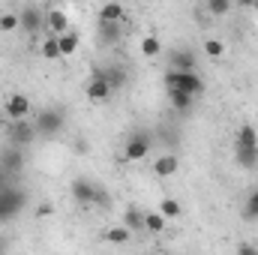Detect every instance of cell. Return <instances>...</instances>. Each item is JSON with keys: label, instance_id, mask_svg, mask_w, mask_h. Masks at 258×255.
<instances>
[{"label": "cell", "instance_id": "28", "mask_svg": "<svg viewBox=\"0 0 258 255\" xmlns=\"http://www.w3.org/2000/svg\"><path fill=\"white\" fill-rule=\"evenodd\" d=\"M42 57H45V60H57V57H60V48H57V36H48V39L42 42Z\"/></svg>", "mask_w": 258, "mask_h": 255}, {"label": "cell", "instance_id": "26", "mask_svg": "<svg viewBox=\"0 0 258 255\" xmlns=\"http://www.w3.org/2000/svg\"><path fill=\"white\" fill-rule=\"evenodd\" d=\"M21 21H18V12H0V33H12L18 30Z\"/></svg>", "mask_w": 258, "mask_h": 255}, {"label": "cell", "instance_id": "16", "mask_svg": "<svg viewBox=\"0 0 258 255\" xmlns=\"http://www.w3.org/2000/svg\"><path fill=\"white\" fill-rule=\"evenodd\" d=\"M102 240L105 243H111V246H123L132 240V231H129L126 225H111V228H105L102 231Z\"/></svg>", "mask_w": 258, "mask_h": 255}, {"label": "cell", "instance_id": "24", "mask_svg": "<svg viewBox=\"0 0 258 255\" xmlns=\"http://www.w3.org/2000/svg\"><path fill=\"white\" fill-rule=\"evenodd\" d=\"M159 213H162L165 219H177V216L183 213V207H180L177 198H162V201H159Z\"/></svg>", "mask_w": 258, "mask_h": 255}, {"label": "cell", "instance_id": "3", "mask_svg": "<svg viewBox=\"0 0 258 255\" xmlns=\"http://www.w3.org/2000/svg\"><path fill=\"white\" fill-rule=\"evenodd\" d=\"M165 87L168 90H183L189 96L204 93V81H201L198 72H174V69H168L165 72Z\"/></svg>", "mask_w": 258, "mask_h": 255}, {"label": "cell", "instance_id": "12", "mask_svg": "<svg viewBox=\"0 0 258 255\" xmlns=\"http://www.w3.org/2000/svg\"><path fill=\"white\" fill-rule=\"evenodd\" d=\"M177 168H180L177 153H162V156L153 159V174H156V177H174Z\"/></svg>", "mask_w": 258, "mask_h": 255}, {"label": "cell", "instance_id": "23", "mask_svg": "<svg viewBox=\"0 0 258 255\" xmlns=\"http://www.w3.org/2000/svg\"><path fill=\"white\" fill-rule=\"evenodd\" d=\"M123 225H126L129 231H141V228H144V213H141L138 207H126V213H123Z\"/></svg>", "mask_w": 258, "mask_h": 255}, {"label": "cell", "instance_id": "15", "mask_svg": "<svg viewBox=\"0 0 258 255\" xmlns=\"http://www.w3.org/2000/svg\"><path fill=\"white\" fill-rule=\"evenodd\" d=\"M99 21H105V24H123L126 21V9L120 3H105V6H99Z\"/></svg>", "mask_w": 258, "mask_h": 255}, {"label": "cell", "instance_id": "29", "mask_svg": "<svg viewBox=\"0 0 258 255\" xmlns=\"http://www.w3.org/2000/svg\"><path fill=\"white\" fill-rule=\"evenodd\" d=\"M237 255H258V246L255 243H240L237 246Z\"/></svg>", "mask_w": 258, "mask_h": 255}, {"label": "cell", "instance_id": "22", "mask_svg": "<svg viewBox=\"0 0 258 255\" xmlns=\"http://www.w3.org/2000/svg\"><path fill=\"white\" fill-rule=\"evenodd\" d=\"M201 51H204L210 60H222V57H225V42H222V39H204V42H201Z\"/></svg>", "mask_w": 258, "mask_h": 255}, {"label": "cell", "instance_id": "2", "mask_svg": "<svg viewBox=\"0 0 258 255\" xmlns=\"http://www.w3.org/2000/svg\"><path fill=\"white\" fill-rule=\"evenodd\" d=\"M27 207V192L21 189V186H3L0 189V222H9V219H15L21 210Z\"/></svg>", "mask_w": 258, "mask_h": 255}, {"label": "cell", "instance_id": "19", "mask_svg": "<svg viewBox=\"0 0 258 255\" xmlns=\"http://www.w3.org/2000/svg\"><path fill=\"white\" fill-rule=\"evenodd\" d=\"M165 225H168V219H165L159 210L144 213V231H150V234H162V231H165Z\"/></svg>", "mask_w": 258, "mask_h": 255}, {"label": "cell", "instance_id": "4", "mask_svg": "<svg viewBox=\"0 0 258 255\" xmlns=\"http://www.w3.org/2000/svg\"><path fill=\"white\" fill-rule=\"evenodd\" d=\"M150 147H153V135L147 129H138V132L129 135L126 144H123V159L126 162H141V159H147Z\"/></svg>", "mask_w": 258, "mask_h": 255}, {"label": "cell", "instance_id": "9", "mask_svg": "<svg viewBox=\"0 0 258 255\" xmlns=\"http://www.w3.org/2000/svg\"><path fill=\"white\" fill-rule=\"evenodd\" d=\"M18 21H21V30L36 33L39 27H45V12H42L39 6H24V9L18 12Z\"/></svg>", "mask_w": 258, "mask_h": 255}, {"label": "cell", "instance_id": "18", "mask_svg": "<svg viewBox=\"0 0 258 255\" xmlns=\"http://www.w3.org/2000/svg\"><path fill=\"white\" fill-rule=\"evenodd\" d=\"M96 36H99V42H105V45H117V42H120V24H105V21H99V24H96Z\"/></svg>", "mask_w": 258, "mask_h": 255}, {"label": "cell", "instance_id": "10", "mask_svg": "<svg viewBox=\"0 0 258 255\" xmlns=\"http://www.w3.org/2000/svg\"><path fill=\"white\" fill-rule=\"evenodd\" d=\"M36 135V126L27 123V120H18V123H9V147H21V144H30Z\"/></svg>", "mask_w": 258, "mask_h": 255}, {"label": "cell", "instance_id": "27", "mask_svg": "<svg viewBox=\"0 0 258 255\" xmlns=\"http://www.w3.org/2000/svg\"><path fill=\"white\" fill-rule=\"evenodd\" d=\"M204 6H207V12H210V15H228V12L234 9V3H231V0H207Z\"/></svg>", "mask_w": 258, "mask_h": 255}, {"label": "cell", "instance_id": "14", "mask_svg": "<svg viewBox=\"0 0 258 255\" xmlns=\"http://www.w3.org/2000/svg\"><path fill=\"white\" fill-rule=\"evenodd\" d=\"M171 69H174V72H195V54L189 48L171 51Z\"/></svg>", "mask_w": 258, "mask_h": 255}, {"label": "cell", "instance_id": "25", "mask_svg": "<svg viewBox=\"0 0 258 255\" xmlns=\"http://www.w3.org/2000/svg\"><path fill=\"white\" fill-rule=\"evenodd\" d=\"M243 219L258 222V189H252L246 195V204H243Z\"/></svg>", "mask_w": 258, "mask_h": 255}, {"label": "cell", "instance_id": "13", "mask_svg": "<svg viewBox=\"0 0 258 255\" xmlns=\"http://www.w3.org/2000/svg\"><path fill=\"white\" fill-rule=\"evenodd\" d=\"M21 165H24V156H21V147H3L0 150V171L3 174H15V171H21Z\"/></svg>", "mask_w": 258, "mask_h": 255}, {"label": "cell", "instance_id": "11", "mask_svg": "<svg viewBox=\"0 0 258 255\" xmlns=\"http://www.w3.org/2000/svg\"><path fill=\"white\" fill-rule=\"evenodd\" d=\"M45 30H48V36H60L69 30V15H66L63 9H48L45 12Z\"/></svg>", "mask_w": 258, "mask_h": 255}, {"label": "cell", "instance_id": "30", "mask_svg": "<svg viewBox=\"0 0 258 255\" xmlns=\"http://www.w3.org/2000/svg\"><path fill=\"white\" fill-rule=\"evenodd\" d=\"M36 216H39V219H45V216H51V204H39V210H36Z\"/></svg>", "mask_w": 258, "mask_h": 255}, {"label": "cell", "instance_id": "21", "mask_svg": "<svg viewBox=\"0 0 258 255\" xmlns=\"http://www.w3.org/2000/svg\"><path fill=\"white\" fill-rule=\"evenodd\" d=\"M141 54L144 57H159L162 54V39L159 36H153V33H147V36H141Z\"/></svg>", "mask_w": 258, "mask_h": 255}, {"label": "cell", "instance_id": "17", "mask_svg": "<svg viewBox=\"0 0 258 255\" xmlns=\"http://www.w3.org/2000/svg\"><path fill=\"white\" fill-rule=\"evenodd\" d=\"M78 45H81V36L75 33V30H66L57 36V48H60V57H72L75 51H78Z\"/></svg>", "mask_w": 258, "mask_h": 255}, {"label": "cell", "instance_id": "6", "mask_svg": "<svg viewBox=\"0 0 258 255\" xmlns=\"http://www.w3.org/2000/svg\"><path fill=\"white\" fill-rule=\"evenodd\" d=\"M3 108H6V117H9L12 123L27 120V117H30V111H33V105H30V99H27L24 93H9V96H6V102H3Z\"/></svg>", "mask_w": 258, "mask_h": 255}, {"label": "cell", "instance_id": "7", "mask_svg": "<svg viewBox=\"0 0 258 255\" xmlns=\"http://www.w3.org/2000/svg\"><path fill=\"white\" fill-rule=\"evenodd\" d=\"M63 123H66L63 111H57V108H42V111L36 114V120H33L36 132H42V135H54V132H60Z\"/></svg>", "mask_w": 258, "mask_h": 255}, {"label": "cell", "instance_id": "5", "mask_svg": "<svg viewBox=\"0 0 258 255\" xmlns=\"http://www.w3.org/2000/svg\"><path fill=\"white\" fill-rule=\"evenodd\" d=\"M111 93H114V87H111V81L105 78V72H96V75L87 81V90H84L87 102H93V105H105V102L111 99Z\"/></svg>", "mask_w": 258, "mask_h": 255}, {"label": "cell", "instance_id": "20", "mask_svg": "<svg viewBox=\"0 0 258 255\" xmlns=\"http://www.w3.org/2000/svg\"><path fill=\"white\" fill-rule=\"evenodd\" d=\"M168 102H171V108L174 111H189L195 102V96H189V93H183V90H168Z\"/></svg>", "mask_w": 258, "mask_h": 255}, {"label": "cell", "instance_id": "1", "mask_svg": "<svg viewBox=\"0 0 258 255\" xmlns=\"http://www.w3.org/2000/svg\"><path fill=\"white\" fill-rule=\"evenodd\" d=\"M234 156L243 168H258V129L252 123H243L234 138Z\"/></svg>", "mask_w": 258, "mask_h": 255}, {"label": "cell", "instance_id": "8", "mask_svg": "<svg viewBox=\"0 0 258 255\" xmlns=\"http://www.w3.org/2000/svg\"><path fill=\"white\" fill-rule=\"evenodd\" d=\"M69 192H72V198H75V201H81V204H96V201H105L99 186H93L90 180H81V177H78V180H72Z\"/></svg>", "mask_w": 258, "mask_h": 255}]
</instances>
